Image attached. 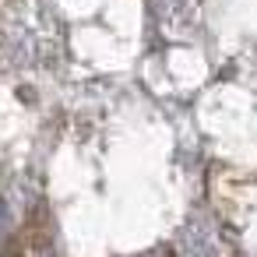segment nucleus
Masks as SVG:
<instances>
[{
  "mask_svg": "<svg viewBox=\"0 0 257 257\" xmlns=\"http://www.w3.org/2000/svg\"><path fill=\"white\" fill-rule=\"evenodd\" d=\"M11 232H15V211H11V204L4 197H0V243H4Z\"/></svg>",
  "mask_w": 257,
  "mask_h": 257,
  "instance_id": "f257e3e1",
  "label": "nucleus"
},
{
  "mask_svg": "<svg viewBox=\"0 0 257 257\" xmlns=\"http://www.w3.org/2000/svg\"><path fill=\"white\" fill-rule=\"evenodd\" d=\"M145 257H169L166 250H152V253H145Z\"/></svg>",
  "mask_w": 257,
  "mask_h": 257,
  "instance_id": "f03ea898",
  "label": "nucleus"
}]
</instances>
